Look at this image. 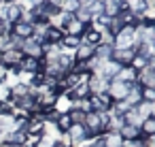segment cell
<instances>
[{
	"label": "cell",
	"instance_id": "24",
	"mask_svg": "<svg viewBox=\"0 0 155 147\" xmlns=\"http://www.w3.org/2000/svg\"><path fill=\"white\" fill-rule=\"evenodd\" d=\"M121 28H123V26H121V22H119V17H110V19H108V24H106V28H104V30H106V32H108V34H113V36H117V34H119V30H121Z\"/></svg>",
	"mask_w": 155,
	"mask_h": 147
},
{
	"label": "cell",
	"instance_id": "8",
	"mask_svg": "<svg viewBox=\"0 0 155 147\" xmlns=\"http://www.w3.org/2000/svg\"><path fill=\"white\" fill-rule=\"evenodd\" d=\"M11 34L19 36L21 41H28V39H32V34H34V24H26V22H15V24L11 26Z\"/></svg>",
	"mask_w": 155,
	"mask_h": 147
},
{
	"label": "cell",
	"instance_id": "1",
	"mask_svg": "<svg viewBox=\"0 0 155 147\" xmlns=\"http://www.w3.org/2000/svg\"><path fill=\"white\" fill-rule=\"evenodd\" d=\"M134 32H136V26H123L119 30V34L115 36L113 49H134V45H136Z\"/></svg>",
	"mask_w": 155,
	"mask_h": 147
},
{
	"label": "cell",
	"instance_id": "3",
	"mask_svg": "<svg viewBox=\"0 0 155 147\" xmlns=\"http://www.w3.org/2000/svg\"><path fill=\"white\" fill-rule=\"evenodd\" d=\"M21 60H24V53L19 49H5L0 53V66H5L7 70H17Z\"/></svg>",
	"mask_w": 155,
	"mask_h": 147
},
{
	"label": "cell",
	"instance_id": "6",
	"mask_svg": "<svg viewBox=\"0 0 155 147\" xmlns=\"http://www.w3.org/2000/svg\"><path fill=\"white\" fill-rule=\"evenodd\" d=\"M123 11H127V0H104V15L106 17H117Z\"/></svg>",
	"mask_w": 155,
	"mask_h": 147
},
{
	"label": "cell",
	"instance_id": "35",
	"mask_svg": "<svg viewBox=\"0 0 155 147\" xmlns=\"http://www.w3.org/2000/svg\"><path fill=\"white\" fill-rule=\"evenodd\" d=\"M0 5H2V0H0Z\"/></svg>",
	"mask_w": 155,
	"mask_h": 147
},
{
	"label": "cell",
	"instance_id": "18",
	"mask_svg": "<svg viewBox=\"0 0 155 147\" xmlns=\"http://www.w3.org/2000/svg\"><path fill=\"white\" fill-rule=\"evenodd\" d=\"M119 134H121L123 141H136V138H142L140 128H138V126H132V124H123L121 130H119Z\"/></svg>",
	"mask_w": 155,
	"mask_h": 147
},
{
	"label": "cell",
	"instance_id": "21",
	"mask_svg": "<svg viewBox=\"0 0 155 147\" xmlns=\"http://www.w3.org/2000/svg\"><path fill=\"white\" fill-rule=\"evenodd\" d=\"M72 17H74L77 22H81L83 26H89V24L94 22V15L89 13V9H87V7H79V9L72 13Z\"/></svg>",
	"mask_w": 155,
	"mask_h": 147
},
{
	"label": "cell",
	"instance_id": "19",
	"mask_svg": "<svg viewBox=\"0 0 155 147\" xmlns=\"http://www.w3.org/2000/svg\"><path fill=\"white\" fill-rule=\"evenodd\" d=\"M102 143L104 147H123V138L119 132H102Z\"/></svg>",
	"mask_w": 155,
	"mask_h": 147
},
{
	"label": "cell",
	"instance_id": "15",
	"mask_svg": "<svg viewBox=\"0 0 155 147\" xmlns=\"http://www.w3.org/2000/svg\"><path fill=\"white\" fill-rule=\"evenodd\" d=\"M140 92H142V87L138 85V83H130V90H127V96H125V104L127 107H136L138 102H142V96H140Z\"/></svg>",
	"mask_w": 155,
	"mask_h": 147
},
{
	"label": "cell",
	"instance_id": "16",
	"mask_svg": "<svg viewBox=\"0 0 155 147\" xmlns=\"http://www.w3.org/2000/svg\"><path fill=\"white\" fill-rule=\"evenodd\" d=\"M140 134L142 138H155V115H149L140 121Z\"/></svg>",
	"mask_w": 155,
	"mask_h": 147
},
{
	"label": "cell",
	"instance_id": "33",
	"mask_svg": "<svg viewBox=\"0 0 155 147\" xmlns=\"http://www.w3.org/2000/svg\"><path fill=\"white\" fill-rule=\"evenodd\" d=\"M11 2H19V0H2V5H11Z\"/></svg>",
	"mask_w": 155,
	"mask_h": 147
},
{
	"label": "cell",
	"instance_id": "23",
	"mask_svg": "<svg viewBox=\"0 0 155 147\" xmlns=\"http://www.w3.org/2000/svg\"><path fill=\"white\" fill-rule=\"evenodd\" d=\"M110 53H113V47H110V45H98L94 58H98L100 62H108V60H110Z\"/></svg>",
	"mask_w": 155,
	"mask_h": 147
},
{
	"label": "cell",
	"instance_id": "26",
	"mask_svg": "<svg viewBox=\"0 0 155 147\" xmlns=\"http://www.w3.org/2000/svg\"><path fill=\"white\" fill-rule=\"evenodd\" d=\"M68 117H70L72 124H83V121H85V113L79 111V109H70V111H68Z\"/></svg>",
	"mask_w": 155,
	"mask_h": 147
},
{
	"label": "cell",
	"instance_id": "7",
	"mask_svg": "<svg viewBox=\"0 0 155 147\" xmlns=\"http://www.w3.org/2000/svg\"><path fill=\"white\" fill-rule=\"evenodd\" d=\"M87 90H89V94H106L108 81L104 77H98V75H89L87 77Z\"/></svg>",
	"mask_w": 155,
	"mask_h": 147
},
{
	"label": "cell",
	"instance_id": "36",
	"mask_svg": "<svg viewBox=\"0 0 155 147\" xmlns=\"http://www.w3.org/2000/svg\"><path fill=\"white\" fill-rule=\"evenodd\" d=\"M147 2H151V0H147Z\"/></svg>",
	"mask_w": 155,
	"mask_h": 147
},
{
	"label": "cell",
	"instance_id": "27",
	"mask_svg": "<svg viewBox=\"0 0 155 147\" xmlns=\"http://www.w3.org/2000/svg\"><path fill=\"white\" fill-rule=\"evenodd\" d=\"M140 96H142V102L153 104V102H155V87H142Z\"/></svg>",
	"mask_w": 155,
	"mask_h": 147
},
{
	"label": "cell",
	"instance_id": "4",
	"mask_svg": "<svg viewBox=\"0 0 155 147\" xmlns=\"http://www.w3.org/2000/svg\"><path fill=\"white\" fill-rule=\"evenodd\" d=\"M127 90H130L127 83H121V81L113 79V81H108V90H106V94H108V98H110L113 102H123L125 96H127Z\"/></svg>",
	"mask_w": 155,
	"mask_h": 147
},
{
	"label": "cell",
	"instance_id": "22",
	"mask_svg": "<svg viewBox=\"0 0 155 147\" xmlns=\"http://www.w3.org/2000/svg\"><path fill=\"white\" fill-rule=\"evenodd\" d=\"M127 9L134 13V15H142L147 9H149V2H147V0H127Z\"/></svg>",
	"mask_w": 155,
	"mask_h": 147
},
{
	"label": "cell",
	"instance_id": "29",
	"mask_svg": "<svg viewBox=\"0 0 155 147\" xmlns=\"http://www.w3.org/2000/svg\"><path fill=\"white\" fill-rule=\"evenodd\" d=\"M9 79V70L5 66H0V85H5V81Z\"/></svg>",
	"mask_w": 155,
	"mask_h": 147
},
{
	"label": "cell",
	"instance_id": "9",
	"mask_svg": "<svg viewBox=\"0 0 155 147\" xmlns=\"http://www.w3.org/2000/svg\"><path fill=\"white\" fill-rule=\"evenodd\" d=\"M21 53H24V58H36V60H41V58H43L41 43H38V41H34V39L24 41V45H21Z\"/></svg>",
	"mask_w": 155,
	"mask_h": 147
},
{
	"label": "cell",
	"instance_id": "25",
	"mask_svg": "<svg viewBox=\"0 0 155 147\" xmlns=\"http://www.w3.org/2000/svg\"><path fill=\"white\" fill-rule=\"evenodd\" d=\"M79 9V5H77V0H62V2H60V11L62 13H74Z\"/></svg>",
	"mask_w": 155,
	"mask_h": 147
},
{
	"label": "cell",
	"instance_id": "11",
	"mask_svg": "<svg viewBox=\"0 0 155 147\" xmlns=\"http://www.w3.org/2000/svg\"><path fill=\"white\" fill-rule=\"evenodd\" d=\"M136 83H138L140 87H155V68L144 66L142 70H138V75H136Z\"/></svg>",
	"mask_w": 155,
	"mask_h": 147
},
{
	"label": "cell",
	"instance_id": "32",
	"mask_svg": "<svg viewBox=\"0 0 155 147\" xmlns=\"http://www.w3.org/2000/svg\"><path fill=\"white\" fill-rule=\"evenodd\" d=\"M89 2H91V0H77V5H79V7H87Z\"/></svg>",
	"mask_w": 155,
	"mask_h": 147
},
{
	"label": "cell",
	"instance_id": "30",
	"mask_svg": "<svg viewBox=\"0 0 155 147\" xmlns=\"http://www.w3.org/2000/svg\"><path fill=\"white\" fill-rule=\"evenodd\" d=\"M5 49H9V36H0V53Z\"/></svg>",
	"mask_w": 155,
	"mask_h": 147
},
{
	"label": "cell",
	"instance_id": "14",
	"mask_svg": "<svg viewBox=\"0 0 155 147\" xmlns=\"http://www.w3.org/2000/svg\"><path fill=\"white\" fill-rule=\"evenodd\" d=\"M62 39H64V30H62V28H55V26H51V24H49V28H47V32H45V36H43V43L60 45V43H62Z\"/></svg>",
	"mask_w": 155,
	"mask_h": 147
},
{
	"label": "cell",
	"instance_id": "34",
	"mask_svg": "<svg viewBox=\"0 0 155 147\" xmlns=\"http://www.w3.org/2000/svg\"><path fill=\"white\" fill-rule=\"evenodd\" d=\"M53 147H62V145H60V143H58V141H55V145H53Z\"/></svg>",
	"mask_w": 155,
	"mask_h": 147
},
{
	"label": "cell",
	"instance_id": "2",
	"mask_svg": "<svg viewBox=\"0 0 155 147\" xmlns=\"http://www.w3.org/2000/svg\"><path fill=\"white\" fill-rule=\"evenodd\" d=\"M26 7L21 2H11V5H0V19H7L9 24H15L21 19V13Z\"/></svg>",
	"mask_w": 155,
	"mask_h": 147
},
{
	"label": "cell",
	"instance_id": "17",
	"mask_svg": "<svg viewBox=\"0 0 155 147\" xmlns=\"http://www.w3.org/2000/svg\"><path fill=\"white\" fill-rule=\"evenodd\" d=\"M136 75H138V70H134L132 66H121L119 68V73L115 75V79L117 81H121V83H136Z\"/></svg>",
	"mask_w": 155,
	"mask_h": 147
},
{
	"label": "cell",
	"instance_id": "12",
	"mask_svg": "<svg viewBox=\"0 0 155 147\" xmlns=\"http://www.w3.org/2000/svg\"><path fill=\"white\" fill-rule=\"evenodd\" d=\"M94 53H96V47H94V45L81 43V45L72 51V58H74V62H87V60L94 58Z\"/></svg>",
	"mask_w": 155,
	"mask_h": 147
},
{
	"label": "cell",
	"instance_id": "20",
	"mask_svg": "<svg viewBox=\"0 0 155 147\" xmlns=\"http://www.w3.org/2000/svg\"><path fill=\"white\" fill-rule=\"evenodd\" d=\"M53 126H55V130H58L60 134H66V132H68V128L72 126V121H70V117H68V113H60V115L55 117V121H53Z\"/></svg>",
	"mask_w": 155,
	"mask_h": 147
},
{
	"label": "cell",
	"instance_id": "13",
	"mask_svg": "<svg viewBox=\"0 0 155 147\" xmlns=\"http://www.w3.org/2000/svg\"><path fill=\"white\" fill-rule=\"evenodd\" d=\"M62 30H64V34H68V36H79V39H81V34H83L85 26H83L81 22H77L74 17H70V19L62 26Z\"/></svg>",
	"mask_w": 155,
	"mask_h": 147
},
{
	"label": "cell",
	"instance_id": "31",
	"mask_svg": "<svg viewBox=\"0 0 155 147\" xmlns=\"http://www.w3.org/2000/svg\"><path fill=\"white\" fill-rule=\"evenodd\" d=\"M0 147H21V145H17V143H7V141H2V143H0Z\"/></svg>",
	"mask_w": 155,
	"mask_h": 147
},
{
	"label": "cell",
	"instance_id": "5",
	"mask_svg": "<svg viewBox=\"0 0 155 147\" xmlns=\"http://www.w3.org/2000/svg\"><path fill=\"white\" fill-rule=\"evenodd\" d=\"M87 100H89V109L96 113L110 111V107H113V100L108 98V94H89Z\"/></svg>",
	"mask_w": 155,
	"mask_h": 147
},
{
	"label": "cell",
	"instance_id": "28",
	"mask_svg": "<svg viewBox=\"0 0 155 147\" xmlns=\"http://www.w3.org/2000/svg\"><path fill=\"white\" fill-rule=\"evenodd\" d=\"M147 138H136V141H123V147H147Z\"/></svg>",
	"mask_w": 155,
	"mask_h": 147
},
{
	"label": "cell",
	"instance_id": "10",
	"mask_svg": "<svg viewBox=\"0 0 155 147\" xmlns=\"http://www.w3.org/2000/svg\"><path fill=\"white\" fill-rule=\"evenodd\" d=\"M134 49H113V53H110V60L115 62V64H119V66H130L132 64V60H134Z\"/></svg>",
	"mask_w": 155,
	"mask_h": 147
}]
</instances>
